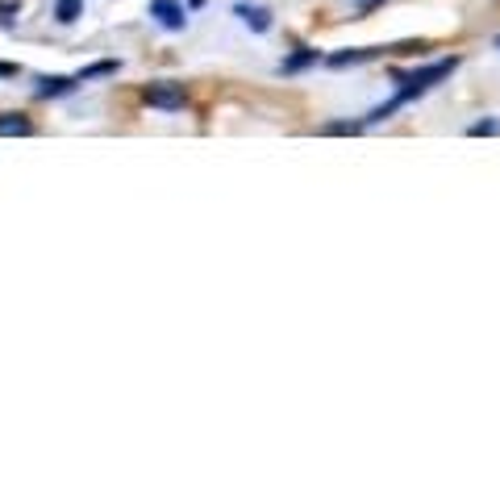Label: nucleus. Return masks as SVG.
I'll return each instance as SVG.
<instances>
[{
    "instance_id": "obj_1",
    "label": "nucleus",
    "mask_w": 500,
    "mask_h": 500,
    "mask_svg": "<svg viewBox=\"0 0 500 500\" xmlns=\"http://www.w3.org/2000/svg\"><path fill=\"white\" fill-rule=\"evenodd\" d=\"M459 67V59H455V54H450V59H438V63H430V67H421V71H413V75H401V92L393 96V100H388V105H379V108H371V113H367V125H376V122H388V117H393L396 108L401 105H409V100H413V96H421V92H430L433 83L438 80H447L450 71Z\"/></svg>"
},
{
    "instance_id": "obj_2",
    "label": "nucleus",
    "mask_w": 500,
    "mask_h": 500,
    "mask_svg": "<svg viewBox=\"0 0 500 500\" xmlns=\"http://www.w3.org/2000/svg\"><path fill=\"white\" fill-rule=\"evenodd\" d=\"M142 100H147L150 108L176 113V108H184L188 92H184V83H147V88H142Z\"/></svg>"
},
{
    "instance_id": "obj_3",
    "label": "nucleus",
    "mask_w": 500,
    "mask_h": 500,
    "mask_svg": "<svg viewBox=\"0 0 500 500\" xmlns=\"http://www.w3.org/2000/svg\"><path fill=\"white\" fill-rule=\"evenodd\" d=\"M150 17H159L163 29H184L188 26V17H184V9H179L176 0H150Z\"/></svg>"
},
{
    "instance_id": "obj_4",
    "label": "nucleus",
    "mask_w": 500,
    "mask_h": 500,
    "mask_svg": "<svg viewBox=\"0 0 500 500\" xmlns=\"http://www.w3.org/2000/svg\"><path fill=\"white\" fill-rule=\"evenodd\" d=\"M234 13L242 17V21L255 29V34H267V29H271V9H263V4H238Z\"/></svg>"
},
{
    "instance_id": "obj_5",
    "label": "nucleus",
    "mask_w": 500,
    "mask_h": 500,
    "mask_svg": "<svg viewBox=\"0 0 500 500\" xmlns=\"http://www.w3.org/2000/svg\"><path fill=\"white\" fill-rule=\"evenodd\" d=\"M34 134V122L26 113H0V138H26Z\"/></svg>"
},
{
    "instance_id": "obj_6",
    "label": "nucleus",
    "mask_w": 500,
    "mask_h": 500,
    "mask_svg": "<svg viewBox=\"0 0 500 500\" xmlns=\"http://www.w3.org/2000/svg\"><path fill=\"white\" fill-rule=\"evenodd\" d=\"M75 83H80L75 75H42V80H38V96H42V100H51V96H67Z\"/></svg>"
},
{
    "instance_id": "obj_7",
    "label": "nucleus",
    "mask_w": 500,
    "mask_h": 500,
    "mask_svg": "<svg viewBox=\"0 0 500 500\" xmlns=\"http://www.w3.org/2000/svg\"><path fill=\"white\" fill-rule=\"evenodd\" d=\"M384 46H359V51H338L329 54V67H351V63H367V59H379Z\"/></svg>"
},
{
    "instance_id": "obj_8",
    "label": "nucleus",
    "mask_w": 500,
    "mask_h": 500,
    "mask_svg": "<svg viewBox=\"0 0 500 500\" xmlns=\"http://www.w3.org/2000/svg\"><path fill=\"white\" fill-rule=\"evenodd\" d=\"M313 63H317V51H309V46H305V51H297L292 59H284V63H280V71H284V75H292V71H305V67H313Z\"/></svg>"
},
{
    "instance_id": "obj_9",
    "label": "nucleus",
    "mask_w": 500,
    "mask_h": 500,
    "mask_svg": "<svg viewBox=\"0 0 500 500\" xmlns=\"http://www.w3.org/2000/svg\"><path fill=\"white\" fill-rule=\"evenodd\" d=\"M80 13H83V0H59L54 4V21H63V26L80 21Z\"/></svg>"
},
{
    "instance_id": "obj_10",
    "label": "nucleus",
    "mask_w": 500,
    "mask_h": 500,
    "mask_svg": "<svg viewBox=\"0 0 500 500\" xmlns=\"http://www.w3.org/2000/svg\"><path fill=\"white\" fill-rule=\"evenodd\" d=\"M113 71H117V63H113V59H108V63H92V67L88 71H80V75H75V80H100V75H113Z\"/></svg>"
},
{
    "instance_id": "obj_11",
    "label": "nucleus",
    "mask_w": 500,
    "mask_h": 500,
    "mask_svg": "<svg viewBox=\"0 0 500 500\" xmlns=\"http://www.w3.org/2000/svg\"><path fill=\"white\" fill-rule=\"evenodd\" d=\"M359 130H363L359 122H329L325 125V134H359Z\"/></svg>"
},
{
    "instance_id": "obj_12",
    "label": "nucleus",
    "mask_w": 500,
    "mask_h": 500,
    "mask_svg": "<svg viewBox=\"0 0 500 500\" xmlns=\"http://www.w3.org/2000/svg\"><path fill=\"white\" fill-rule=\"evenodd\" d=\"M496 130H500V122H475V125H472L475 138H480V134H496Z\"/></svg>"
},
{
    "instance_id": "obj_13",
    "label": "nucleus",
    "mask_w": 500,
    "mask_h": 500,
    "mask_svg": "<svg viewBox=\"0 0 500 500\" xmlns=\"http://www.w3.org/2000/svg\"><path fill=\"white\" fill-rule=\"evenodd\" d=\"M9 75H17L13 63H0V80H9Z\"/></svg>"
},
{
    "instance_id": "obj_14",
    "label": "nucleus",
    "mask_w": 500,
    "mask_h": 500,
    "mask_svg": "<svg viewBox=\"0 0 500 500\" xmlns=\"http://www.w3.org/2000/svg\"><path fill=\"white\" fill-rule=\"evenodd\" d=\"M376 4H379V0H354V9H363V13H367V9H376Z\"/></svg>"
},
{
    "instance_id": "obj_15",
    "label": "nucleus",
    "mask_w": 500,
    "mask_h": 500,
    "mask_svg": "<svg viewBox=\"0 0 500 500\" xmlns=\"http://www.w3.org/2000/svg\"><path fill=\"white\" fill-rule=\"evenodd\" d=\"M192 4H204V0H192Z\"/></svg>"
},
{
    "instance_id": "obj_16",
    "label": "nucleus",
    "mask_w": 500,
    "mask_h": 500,
    "mask_svg": "<svg viewBox=\"0 0 500 500\" xmlns=\"http://www.w3.org/2000/svg\"><path fill=\"white\" fill-rule=\"evenodd\" d=\"M496 46H500V38H496Z\"/></svg>"
}]
</instances>
